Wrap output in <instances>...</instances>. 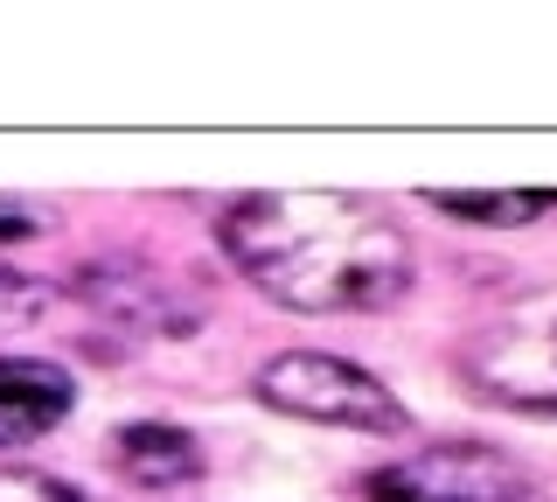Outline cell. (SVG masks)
Masks as SVG:
<instances>
[{
	"instance_id": "cell-1",
	"label": "cell",
	"mask_w": 557,
	"mask_h": 502,
	"mask_svg": "<svg viewBox=\"0 0 557 502\" xmlns=\"http://www.w3.org/2000/svg\"><path fill=\"white\" fill-rule=\"evenodd\" d=\"M223 258L286 315H383L411 293L418 245L376 196L300 188L237 196L216 217Z\"/></svg>"
},
{
	"instance_id": "cell-2",
	"label": "cell",
	"mask_w": 557,
	"mask_h": 502,
	"mask_svg": "<svg viewBox=\"0 0 557 502\" xmlns=\"http://www.w3.org/2000/svg\"><path fill=\"white\" fill-rule=\"evenodd\" d=\"M460 384L481 405L530 412V419H557V280L502 301L474 335L453 350Z\"/></svg>"
},
{
	"instance_id": "cell-3",
	"label": "cell",
	"mask_w": 557,
	"mask_h": 502,
	"mask_svg": "<svg viewBox=\"0 0 557 502\" xmlns=\"http://www.w3.org/2000/svg\"><path fill=\"white\" fill-rule=\"evenodd\" d=\"M251 391H258V405L286 412V419L370 432V440H397L411 426L405 397L383 384L376 370H362L356 356H335V350H278L258 363Z\"/></svg>"
},
{
	"instance_id": "cell-4",
	"label": "cell",
	"mask_w": 557,
	"mask_h": 502,
	"mask_svg": "<svg viewBox=\"0 0 557 502\" xmlns=\"http://www.w3.org/2000/svg\"><path fill=\"white\" fill-rule=\"evenodd\" d=\"M370 502H530V481L502 446L440 440V446H418L397 467H376Z\"/></svg>"
},
{
	"instance_id": "cell-5",
	"label": "cell",
	"mask_w": 557,
	"mask_h": 502,
	"mask_svg": "<svg viewBox=\"0 0 557 502\" xmlns=\"http://www.w3.org/2000/svg\"><path fill=\"white\" fill-rule=\"evenodd\" d=\"M77 405V384H70L63 363L49 356H0V454L8 446H28L42 432H57Z\"/></svg>"
},
{
	"instance_id": "cell-6",
	"label": "cell",
	"mask_w": 557,
	"mask_h": 502,
	"mask_svg": "<svg viewBox=\"0 0 557 502\" xmlns=\"http://www.w3.org/2000/svg\"><path fill=\"white\" fill-rule=\"evenodd\" d=\"M77 293L98 307L104 321H119V328H147V335H182L196 315H182V301L153 280L139 258H98V266H84L77 272Z\"/></svg>"
},
{
	"instance_id": "cell-7",
	"label": "cell",
	"mask_w": 557,
	"mask_h": 502,
	"mask_svg": "<svg viewBox=\"0 0 557 502\" xmlns=\"http://www.w3.org/2000/svg\"><path fill=\"white\" fill-rule=\"evenodd\" d=\"M112 467L133 489H182V481H202V440L168 419H133L112 432Z\"/></svg>"
},
{
	"instance_id": "cell-8",
	"label": "cell",
	"mask_w": 557,
	"mask_h": 502,
	"mask_svg": "<svg viewBox=\"0 0 557 502\" xmlns=\"http://www.w3.org/2000/svg\"><path fill=\"white\" fill-rule=\"evenodd\" d=\"M425 203L474 231H522L557 210V188H425Z\"/></svg>"
},
{
	"instance_id": "cell-9",
	"label": "cell",
	"mask_w": 557,
	"mask_h": 502,
	"mask_svg": "<svg viewBox=\"0 0 557 502\" xmlns=\"http://www.w3.org/2000/svg\"><path fill=\"white\" fill-rule=\"evenodd\" d=\"M42 307H49V286L28 280L22 266H8V258H0V335H22V328H35V321H42Z\"/></svg>"
},
{
	"instance_id": "cell-10",
	"label": "cell",
	"mask_w": 557,
	"mask_h": 502,
	"mask_svg": "<svg viewBox=\"0 0 557 502\" xmlns=\"http://www.w3.org/2000/svg\"><path fill=\"white\" fill-rule=\"evenodd\" d=\"M0 502H91V495H77L63 475H42V467H0Z\"/></svg>"
},
{
	"instance_id": "cell-11",
	"label": "cell",
	"mask_w": 557,
	"mask_h": 502,
	"mask_svg": "<svg viewBox=\"0 0 557 502\" xmlns=\"http://www.w3.org/2000/svg\"><path fill=\"white\" fill-rule=\"evenodd\" d=\"M49 223H57L49 210H35V203L8 196V203H0V245H22V237H42Z\"/></svg>"
}]
</instances>
